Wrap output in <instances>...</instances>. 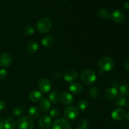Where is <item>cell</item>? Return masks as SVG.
<instances>
[{"label":"cell","mask_w":129,"mask_h":129,"mask_svg":"<svg viewBox=\"0 0 129 129\" xmlns=\"http://www.w3.org/2000/svg\"><path fill=\"white\" fill-rule=\"evenodd\" d=\"M98 66L101 71L108 72L114 68L115 62L113 59L109 57H102L98 60Z\"/></svg>","instance_id":"cell-1"},{"label":"cell","mask_w":129,"mask_h":129,"mask_svg":"<svg viewBox=\"0 0 129 129\" xmlns=\"http://www.w3.org/2000/svg\"><path fill=\"white\" fill-rule=\"evenodd\" d=\"M97 79L96 74L91 69H86L81 74V79L86 84H92Z\"/></svg>","instance_id":"cell-2"},{"label":"cell","mask_w":129,"mask_h":129,"mask_svg":"<svg viewBox=\"0 0 129 129\" xmlns=\"http://www.w3.org/2000/svg\"><path fill=\"white\" fill-rule=\"evenodd\" d=\"M51 20L48 18H43L38 21L37 24V29L41 34H45L50 31L52 28Z\"/></svg>","instance_id":"cell-3"},{"label":"cell","mask_w":129,"mask_h":129,"mask_svg":"<svg viewBox=\"0 0 129 129\" xmlns=\"http://www.w3.org/2000/svg\"><path fill=\"white\" fill-rule=\"evenodd\" d=\"M16 125L18 129H33L34 123L31 118L27 116H23L18 120Z\"/></svg>","instance_id":"cell-4"},{"label":"cell","mask_w":129,"mask_h":129,"mask_svg":"<svg viewBox=\"0 0 129 129\" xmlns=\"http://www.w3.org/2000/svg\"><path fill=\"white\" fill-rule=\"evenodd\" d=\"M59 101L64 105L70 106L74 103V98L70 93L64 91L60 93V96H59Z\"/></svg>","instance_id":"cell-5"},{"label":"cell","mask_w":129,"mask_h":129,"mask_svg":"<svg viewBox=\"0 0 129 129\" xmlns=\"http://www.w3.org/2000/svg\"><path fill=\"white\" fill-rule=\"evenodd\" d=\"M64 116L69 120H74L78 117V110L73 106L67 107L64 110Z\"/></svg>","instance_id":"cell-6"},{"label":"cell","mask_w":129,"mask_h":129,"mask_svg":"<svg viewBox=\"0 0 129 129\" xmlns=\"http://www.w3.org/2000/svg\"><path fill=\"white\" fill-rule=\"evenodd\" d=\"M38 88L42 93H46L51 89L52 84L47 78H42L38 83Z\"/></svg>","instance_id":"cell-7"},{"label":"cell","mask_w":129,"mask_h":129,"mask_svg":"<svg viewBox=\"0 0 129 129\" xmlns=\"http://www.w3.org/2000/svg\"><path fill=\"white\" fill-rule=\"evenodd\" d=\"M52 129H71V126L66 119L59 118L53 124Z\"/></svg>","instance_id":"cell-8"},{"label":"cell","mask_w":129,"mask_h":129,"mask_svg":"<svg viewBox=\"0 0 129 129\" xmlns=\"http://www.w3.org/2000/svg\"><path fill=\"white\" fill-rule=\"evenodd\" d=\"M12 62V58L10 54L7 52H2L0 54V66L4 68L10 66Z\"/></svg>","instance_id":"cell-9"},{"label":"cell","mask_w":129,"mask_h":129,"mask_svg":"<svg viewBox=\"0 0 129 129\" xmlns=\"http://www.w3.org/2000/svg\"><path fill=\"white\" fill-rule=\"evenodd\" d=\"M39 124L42 129H49L52 126L51 118L47 115H42L39 120Z\"/></svg>","instance_id":"cell-10"},{"label":"cell","mask_w":129,"mask_h":129,"mask_svg":"<svg viewBox=\"0 0 129 129\" xmlns=\"http://www.w3.org/2000/svg\"><path fill=\"white\" fill-rule=\"evenodd\" d=\"M78 76V74L76 71L72 69L66 70L63 74L64 80L66 81L67 82H70V83L76 80Z\"/></svg>","instance_id":"cell-11"},{"label":"cell","mask_w":129,"mask_h":129,"mask_svg":"<svg viewBox=\"0 0 129 129\" xmlns=\"http://www.w3.org/2000/svg\"><path fill=\"white\" fill-rule=\"evenodd\" d=\"M118 96V91L115 87L108 88L104 93V97L107 100H113Z\"/></svg>","instance_id":"cell-12"},{"label":"cell","mask_w":129,"mask_h":129,"mask_svg":"<svg viewBox=\"0 0 129 129\" xmlns=\"http://www.w3.org/2000/svg\"><path fill=\"white\" fill-rule=\"evenodd\" d=\"M125 15L122 11L116 10L112 13V20L117 23H122L124 21Z\"/></svg>","instance_id":"cell-13"},{"label":"cell","mask_w":129,"mask_h":129,"mask_svg":"<svg viewBox=\"0 0 129 129\" xmlns=\"http://www.w3.org/2000/svg\"><path fill=\"white\" fill-rule=\"evenodd\" d=\"M126 112L122 108L115 109L112 113V118L115 121H120L123 120L125 117Z\"/></svg>","instance_id":"cell-14"},{"label":"cell","mask_w":129,"mask_h":129,"mask_svg":"<svg viewBox=\"0 0 129 129\" xmlns=\"http://www.w3.org/2000/svg\"><path fill=\"white\" fill-rule=\"evenodd\" d=\"M51 105L49 100H48L47 98H44L40 101V104H39V107H40V110L42 111L43 112H49L50 110Z\"/></svg>","instance_id":"cell-15"},{"label":"cell","mask_w":129,"mask_h":129,"mask_svg":"<svg viewBox=\"0 0 129 129\" xmlns=\"http://www.w3.org/2000/svg\"><path fill=\"white\" fill-rule=\"evenodd\" d=\"M69 91L74 94H79L82 92L83 87L82 84L79 83H73L69 85Z\"/></svg>","instance_id":"cell-16"},{"label":"cell","mask_w":129,"mask_h":129,"mask_svg":"<svg viewBox=\"0 0 129 129\" xmlns=\"http://www.w3.org/2000/svg\"><path fill=\"white\" fill-rule=\"evenodd\" d=\"M28 113L30 118L31 119H37L40 116V111L39 109L35 106H31L28 108Z\"/></svg>","instance_id":"cell-17"},{"label":"cell","mask_w":129,"mask_h":129,"mask_svg":"<svg viewBox=\"0 0 129 129\" xmlns=\"http://www.w3.org/2000/svg\"><path fill=\"white\" fill-rule=\"evenodd\" d=\"M17 122L13 117L7 118L4 122V126L5 129H15L16 127Z\"/></svg>","instance_id":"cell-18"},{"label":"cell","mask_w":129,"mask_h":129,"mask_svg":"<svg viewBox=\"0 0 129 129\" xmlns=\"http://www.w3.org/2000/svg\"><path fill=\"white\" fill-rule=\"evenodd\" d=\"M54 38L52 37V36L50 35H46L44 37L42 38V45L45 47H50L52 46L54 44Z\"/></svg>","instance_id":"cell-19"},{"label":"cell","mask_w":129,"mask_h":129,"mask_svg":"<svg viewBox=\"0 0 129 129\" xmlns=\"http://www.w3.org/2000/svg\"><path fill=\"white\" fill-rule=\"evenodd\" d=\"M96 15L100 18H106L107 20H111L112 19V13L107 11L105 9H100L97 11Z\"/></svg>","instance_id":"cell-20"},{"label":"cell","mask_w":129,"mask_h":129,"mask_svg":"<svg viewBox=\"0 0 129 129\" xmlns=\"http://www.w3.org/2000/svg\"><path fill=\"white\" fill-rule=\"evenodd\" d=\"M42 93L37 90L32 91L29 94V98L31 102H37L42 100Z\"/></svg>","instance_id":"cell-21"},{"label":"cell","mask_w":129,"mask_h":129,"mask_svg":"<svg viewBox=\"0 0 129 129\" xmlns=\"http://www.w3.org/2000/svg\"><path fill=\"white\" fill-rule=\"evenodd\" d=\"M59 94L56 89L52 91L49 95V99L50 103L53 104H56L59 101Z\"/></svg>","instance_id":"cell-22"},{"label":"cell","mask_w":129,"mask_h":129,"mask_svg":"<svg viewBox=\"0 0 129 129\" xmlns=\"http://www.w3.org/2000/svg\"><path fill=\"white\" fill-rule=\"evenodd\" d=\"M26 49H27L28 52L30 54H34V53L36 52L38 50V49H39V44H38L37 42H36L35 41L30 42L28 44Z\"/></svg>","instance_id":"cell-23"},{"label":"cell","mask_w":129,"mask_h":129,"mask_svg":"<svg viewBox=\"0 0 129 129\" xmlns=\"http://www.w3.org/2000/svg\"><path fill=\"white\" fill-rule=\"evenodd\" d=\"M89 94L93 99H97L100 96V91L96 87H92L89 91Z\"/></svg>","instance_id":"cell-24"},{"label":"cell","mask_w":129,"mask_h":129,"mask_svg":"<svg viewBox=\"0 0 129 129\" xmlns=\"http://www.w3.org/2000/svg\"><path fill=\"white\" fill-rule=\"evenodd\" d=\"M88 107V103L86 100H81L77 105V110L81 112L86 110Z\"/></svg>","instance_id":"cell-25"},{"label":"cell","mask_w":129,"mask_h":129,"mask_svg":"<svg viewBox=\"0 0 129 129\" xmlns=\"http://www.w3.org/2000/svg\"><path fill=\"white\" fill-rule=\"evenodd\" d=\"M120 92L122 96H129V85L127 84H123L120 86Z\"/></svg>","instance_id":"cell-26"},{"label":"cell","mask_w":129,"mask_h":129,"mask_svg":"<svg viewBox=\"0 0 129 129\" xmlns=\"http://www.w3.org/2000/svg\"><path fill=\"white\" fill-rule=\"evenodd\" d=\"M126 103H127V99H126L125 97L122 95L118 96L115 102L116 105L120 107H124L126 105Z\"/></svg>","instance_id":"cell-27"},{"label":"cell","mask_w":129,"mask_h":129,"mask_svg":"<svg viewBox=\"0 0 129 129\" xmlns=\"http://www.w3.org/2000/svg\"><path fill=\"white\" fill-rule=\"evenodd\" d=\"M24 112H25V108L22 106H17L14 108L13 110V113L16 117H18V116H21V115H23Z\"/></svg>","instance_id":"cell-28"},{"label":"cell","mask_w":129,"mask_h":129,"mask_svg":"<svg viewBox=\"0 0 129 129\" xmlns=\"http://www.w3.org/2000/svg\"><path fill=\"white\" fill-rule=\"evenodd\" d=\"M34 32H35V30H34V26L31 25H28L24 30V33L26 36H30V35H33Z\"/></svg>","instance_id":"cell-29"},{"label":"cell","mask_w":129,"mask_h":129,"mask_svg":"<svg viewBox=\"0 0 129 129\" xmlns=\"http://www.w3.org/2000/svg\"><path fill=\"white\" fill-rule=\"evenodd\" d=\"M60 115V111L57 108H54L50 112V117L52 118H57Z\"/></svg>","instance_id":"cell-30"},{"label":"cell","mask_w":129,"mask_h":129,"mask_svg":"<svg viewBox=\"0 0 129 129\" xmlns=\"http://www.w3.org/2000/svg\"><path fill=\"white\" fill-rule=\"evenodd\" d=\"M8 72L7 70L5 69H0V80H3L6 79V77L8 76Z\"/></svg>","instance_id":"cell-31"},{"label":"cell","mask_w":129,"mask_h":129,"mask_svg":"<svg viewBox=\"0 0 129 129\" xmlns=\"http://www.w3.org/2000/svg\"><path fill=\"white\" fill-rule=\"evenodd\" d=\"M88 124H89L88 120L87 119H86V118L81 120V122H80L81 127H84V128H87L88 126Z\"/></svg>","instance_id":"cell-32"},{"label":"cell","mask_w":129,"mask_h":129,"mask_svg":"<svg viewBox=\"0 0 129 129\" xmlns=\"http://www.w3.org/2000/svg\"><path fill=\"white\" fill-rule=\"evenodd\" d=\"M53 76H54V78H56V79H59V78L62 77V74L60 73H59V72H55L53 74Z\"/></svg>","instance_id":"cell-33"},{"label":"cell","mask_w":129,"mask_h":129,"mask_svg":"<svg viewBox=\"0 0 129 129\" xmlns=\"http://www.w3.org/2000/svg\"><path fill=\"white\" fill-rule=\"evenodd\" d=\"M5 107H6V104H5V102L2 100H0V111L4 110Z\"/></svg>","instance_id":"cell-34"},{"label":"cell","mask_w":129,"mask_h":129,"mask_svg":"<svg viewBox=\"0 0 129 129\" xmlns=\"http://www.w3.org/2000/svg\"><path fill=\"white\" fill-rule=\"evenodd\" d=\"M123 66H124V68L126 70L129 71V59H127V60L125 61Z\"/></svg>","instance_id":"cell-35"},{"label":"cell","mask_w":129,"mask_h":129,"mask_svg":"<svg viewBox=\"0 0 129 129\" xmlns=\"http://www.w3.org/2000/svg\"><path fill=\"white\" fill-rule=\"evenodd\" d=\"M0 129H5L4 126V122L3 120L0 121Z\"/></svg>","instance_id":"cell-36"},{"label":"cell","mask_w":129,"mask_h":129,"mask_svg":"<svg viewBox=\"0 0 129 129\" xmlns=\"http://www.w3.org/2000/svg\"><path fill=\"white\" fill-rule=\"evenodd\" d=\"M125 8L127 10H129V2H125L124 3Z\"/></svg>","instance_id":"cell-37"},{"label":"cell","mask_w":129,"mask_h":129,"mask_svg":"<svg viewBox=\"0 0 129 129\" xmlns=\"http://www.w3.org/2000/svg\"><path fill=\"white\" fill-rule=\"evenodd\" d=\"M76 129H87V128H84V127H81V126H79V127H78Z\"/></svg>","instance_id":"cell-38"},{"label":"cell","mask_w":129,"mask_h":129,"mask_svg":"<svg viewBox=\"0 0 129 129\" xmlns=\"http://www.w3.org/2000/svg\"><path fill=\"white\" fill-rule=\"evenodd\" d=\"M127 122L129 123V113L127 114Z\"/></svg>","instance_id":"cell-39"},{"label":"cell","mask_w":129,"mask_h":129,"mask_svg":"<svg viewBox=\"0 0 129 129\" xmlns=\"http://www.w3.org/2000/svg\"><path fill=\"white\" fill-rule=\"evenodd\" d=\"M126 105H127V107L129 109V100L128 102H127V103H126Z\"/></svg>","instance_id":"cell-40"},{"label":"cell","mask_w":129,"mask_h":129,"mask_svg":"<svg viewBox=\"0 0 129 129\" xmlns=\"http://www.w3.org/2000/svg\"><path fill=\"white\" fill-rule=\"evenodd\" d=\"M62 1H68V0H62Z\"/></svg>","instance_id":"cell-41"}]
</instances>
